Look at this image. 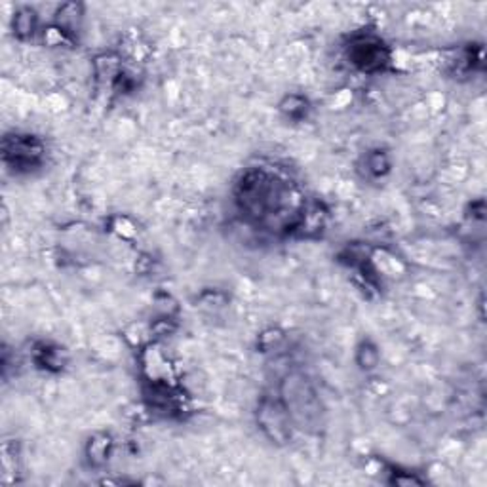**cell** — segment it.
<instances>
[{"mask_svg": "<svg viewBox=\"0 0 487 487\" xmlns=\"http://www.w3.org/2000/svg\"><path fill=\"white\" fill-rule=\"evenodd\" d=\"M349 59L364 73H377L388 63V50L379 36L356 35L349 44Z\"/></svg>", "mask_w": 487, "mask_h": 487, "instance_id": "obj_1", "label": "cell"}, {"mask_svg": "<svg viewBox=\"0 0 487 487\" xmlns=\"http://www.w3.org/2000/svg\"><path fill=\"white\" fill-rule=\"evenodd\" d=\"M4 160L14 166L17 172H29L41 166L44 157V145L35 136H12L4 139Z\"/></svg>", "mask_w": 487, "mask_h": 487, "instance_id": "obj_2", "label": "cell"}, {"mask_svg": "<svg viewBox=\"0 0 487 487\" xmlns=\"http://www.w3.org/2000/svg\"><path fill=\"white\" fill-rule=\"evenodd\" d=\"M257 421L272 442H288L291 438V417L282 400L263 398L257 409Z\"/></svg>", "mask_w": 487, "mask_h": 487, "instance_id": "obj_3", "label": "cell"}, {"mask_svg": "<svg viewBox=\"0 0 487 487\" xmlns=\"http://www.w3.org/2000/svg\"><path fill=\"white\" fill-rule=\"evenodd\" d=\"M80 21H82V6L80 4H63L55 14V27L69 38H73V35L78 33Z\"/></svg>", "mask_w": 487, "mask_h": 487, "instance_id": "obj_4", "label": "cell"}, {"mask_svg": "<svg viewBox=\"0 0 487 487\" xmlns=\"http://www.w3.org/2000/svg\"><path fill=\"white\" fill-rule=\"evenodd\" d=\"M38 27V17H36L35 10L31 8H21L20 12L14 17V31L15 36L21 41H27L36 33Z\"/></svg>", "mask_w": 487, "mask_h": 487, "instance_id": "obj_5", "label": "cell"}, {"mask_svg": "<svg viewBox=\"0 0 487 487\" xmlns=\"http://www.w3.org/2000/svg\"><path fill=\"white\" fill-rule=\"evenodd\" d=\"M35 360L36 364L44 368V370H61L63 368L61 350L57 347H52V344H38L35 350Z\"/></svg>", "mask_w": 487, "mask_h": 487, "instance_id": "obj_6", "label": "cell"}, {"mask_svg": "<svg viewBox=\"0 0 487 487\" xmlns=\"http://www.w3.org/2000/svg\"><path fill=\"white\" fill-rule=\"evenodd\" d=\"M112 442L107 434H99L96 438L89 439L88 444V459L94 467H101L105 465V460L109 459V451Z\"/></svg>", "mask_w": 487, "mask_h": 487, "instance_id": "obj_7", "label": "cell"}, {"mask_svg": "<svg viewBox=\"0 0 487 487\" xmlns=\"http://www.w3.org/2000/svg\"><path fill=\"white\" fill-rule=\"evenodd\" d=\"M280 109L291 120H301L309 112V101L301 96H288L282 101Z\"/></svg>", "mask_w": 487, "mask_h": 487, "instance_id": "obj_8", "label": "cell"}, {"mask_svg": "<svg viewBox=\"0 0 487 487\" xmlns=\"http://www.w3.org/2000/svg\"><path fill=\"white\" fill-rule=\"evenodd\" d=\"M365 170L371 173L373 177H383L384 173H388L391 170V160L386 157L384 151H373L365 158Z\"/></svg>", "mask_w": 487, "mask_h": 487, "instance_id": "obj_9", "label": "cell"}, {"mask_svg": "<svg viewBox=\"0 0 487 487\" xmlns=\"http://www.w3.org/2000/svg\"><path fill=\"white\" fill-rule=\"evenodd\" d=\"M379 362L377 349L371 343H362V347L358 349V364L362 365L364 370H371L375 368Z\"/></svg>", "mask_w": 487, "mask_h": 487, "instance_id": "obj_10", "label": "cell"}]
</instances>
